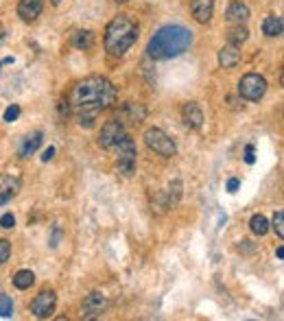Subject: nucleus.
Segmentation results:
<instances>
[{"instance_id": "nucleus-33", "label": "nucleus", "mask_w": 284, "mask_h": 321, "mask_svg": "<svg viewBox=\"0 0 284 321\" xmlns=\"http://www.w3.org/2000/svg\"><path fill=\"white\" fill-rule=\"evenodd\" d=\"M275 256H277V258H284V247H277V249H275Z\"/></svg>"}, {"instance_id": "nucleus-4", "label": "nucleus", "mask_w": 284, "mask_h": 321, "mask_svg": "<svg viewBox=\"0 0 284 321\" xmlns=\"http://www.w3.org/2000/svg\"><path fill=\"white\" fill-rule=\"evenodd\" d=\"M144 144L153 151V153H158L162 157H173L177 155V144L171 136H166L162 129L158 127H151V129L144 131Z\"/></svg>"}, {"instance_id": "nucleus-19", "label": "nucleus", "mask_w": 284, "mask_h": 321, "mask_svg": "<svg viewBox=\"0 0 284 321\" xmlns=\"http://www.w3.org/2000/svg\"><path fill=\"white\" fill-rule=\"evenodd\" d=\"M249 38V31L245 29V24H232V29L227 31V44L232 46H240L243 42Z\"/></svg>"}, {"instance_id": "nucleus-17", "label": "nucleus", "mask_w": 284, "mask_h": 321, "mask_svg": "<svg viewBox=\"0 0 284 321\" xmlns=\"http://www.w3.org/2000/svg\"><path fill=\"white\" fill-rule=\"evenodd\" d=\"M42 140H44L42 131H35V133H31V136H27L20 144V157H31L35 151L42 147Z\"/></svg>"}, {"instance_id": "nucleus-9", "label": "nucleus", "mask_w": 284, "mask_h": 321, "mask_svg": "<svg viewBox=\"0 0 284 321\" xmlns=\"http://www.w3.org/2000/svg\"><path fill=\"white\" fill-rule=\"evenodd\" d=\"M107 308V297L101 293V290H94V293H90L86 299H83L81 304V317L83 319H96L101 317L103 312H105Z\"/></svg>"}, {"instance_id": "nucleus-13", "label": "nucleus", "mask_w": 284, "mask_h": 321, "mask_svg": "<svg viewBox=\"0 0 284 321\" xmlns=\"http://www.w3.org/2000/svg\"><path fill=\"white\" fill-rule=\"evenodd\" d=\"M182 116H184L186 127H190V129H199V127L203 125V112L195 101L186 103V105L182 107Z\"/></svg>"}, {"instance_id": "nucleus-29", "label": "nucleus", "mask_w": 284, "mask_h": 321, "mask_svg": "<svg viewBox=\"0 0 284 321\" xmlns=\"http://www.w3.org/2000/svg\"><path fill=\"white\" fill-rule=\"evenodd\" d=\"M238 251H240V253H245V256H251V253H256V245H253L251 240H240Z\"/></svg>"}, {"instance_id": "nucleus-20", "label": "nucleus", "mask_w": 284, "mask_h": 321, "mask_svg": "<svg viewBox=\"0 0 284 321\" xmlns=\"http://www.w3.org/2000/svg\"><path fill=\"white\" fill-rule=\"evenodd\" d=\"M33 284H35V273L33 271H29V269H22V271H18V273L14 275V286L20 288V290L31 288Z\"/></svg>"}, {"instance_id": "nucleus-34", "label": "nucleus", "mask_w": 284, "mask_h": 321, "mask_svg": "<svg viewBox=\"0 0 284 321\" xmlns=\"http://www.w3.org/2000/svg\"><path fill=\"white\" fill-rule=\"evenodd\" d=\"M3 40H5V29L0 27V44H3Z\"/></svg>"}, {"instance_id": "nucleus-15", "label": "nucleus", "mask_w": 284, "mask_h": 321, "mask_svg": "<svg viewBox=\"0 0 284 321\" xmlns=\"http://www.w3.org/2000/svg\"><path fill=\"white\" fill-rule=\"evenodd\" d=\"M20 186H22L20 177H11V175L3 177V181H0V203H9L20 192Z\"/></svg>"}, {"instance_id": "nucleus-18", "label": "nucleus", "mask_w": 284, "mask_h": 321, "mask_svg": "<svg viewBox=\"0 0 284 321\" xmlns=\"http://www.w3.org/2000/svg\"><path fill=\"white\" fill-rule=\"evenodd\" d=\"M262 33L267 35V38H280L282 35V18L267 16L262 22Z\"/></svg>"}, {"instance_id": "nucleus-8", "label": "nucleus", "mask_w": 284, "mask_h": 321, "mask_svg": "<svg viewBox=\"0 0 284 321\" xmlns=\"http://www.w3.org/2000/svg\"><path fill=\"white\" fill-rule=\"evenodd\" d=\"M123 136H125V127H123V123H120L118 118L107 120V123L103 125V129H101L99 147H101V149H114V147H116V142H118Z\"/></svg>"}, {"instance_id": "nucleus-6", "label": "nucleus", "mask_w": 284, "mask_h": 321, "mask_svg": "<svg viewBox=\"0 0 284 321\" xmlns=\"http://www.w3.org/2000/svg\"><path fill=\"white\" fill-rule=\"evenodd\" d=\"M264 92H267V81H264L262 75H256V72H249L238 81V94L243 96L245 101H260Z\"/></svg>"}, {"instance_id": "nucleus-5", "label": "nucleus", "mask_w": 284, "mask_h": 321, "mask_svg": "<svg viewBox=\"0 0 284 321\" xmlns=\"http://www.w3.org/2000/svg\"><path fill=\"white\" fill-rule=\"evenodd\" d=\"M114 149H116V155H118V171L123 173L125 177H131V175L136 173V157H138L136 142L125 133L116 142Z\"/></svg>"}, {"instance_id": "nucleus-3", "label": "nucleus", "mask_w": 284, "mask_h": 321, "mask_svg": "<svg viewBox=\"0 0 284 321\" xmlns=\"http://www.w3.org/2000/svg\"><path fill=\"white\" fill-rule=\"evenodd\" d=\"M138 31H140V27H138L136 20H131V18L125 14H118L105 27V38H103L105 51L110 53L112 57H123L125 53L136 44Z\"/></svg>"}, {"instance_id": "nucleus-24", "label": "nucleus", "mask_w": 284, "mask_h": 321, "mask_svg": "<svg viewBox=\"0 0 284 321\" xmlns=\"http://www.w3.org/2000/svg\"><path fill=\"white\" fill-rule=\"evenodd\" d=\"M14 314V301L9 295H0V317H11Z\"/></svg>"}, {"instance_id": "nucleus-27", "label": "nucleus", "mask_w": 284, "mask_h": 321, "mask_svg": "<svg viewBox=\"0 0 284 321\" xmlns=\"http://www.w3.org/2000/svg\"><path fill=\"white\" fill-rule=\"evenodd\" d=\"M20 116V105H9L7 110H5V120H7V123H14V120Z\"/></svg>"}, {"instance_id": "nucleus-23", "label": "nucleus", "mask_w": 284, "mask_h": 321, "mask_svg": "<svg viewBox=\"0 0 284 321\" xmlns=\"http://www.w3.org/2000/svg\"><path fill=\"white\" fill-rule=\"evenodd\" d=\"M271 227H273V232L277 238H284V212L282 210H277L275 214H273V221H271Z\"/></svg>"}, {"instance_id": "nucleus-22", "label": "nucleus", "mask_w": 284, "mask_h": 321, "mask_svg": "<svg viewBox=\"0 0 284 321\" xmlns=\"http://www.w3.org/2000/svg\"><path fill=\"white\" fill-rule=\"evenodd\" d=\"M249 229L256 236H264L269 232V223H267V219H264L262 214H253L251 221H249Z\"/></svg>"}, {"instance_id": "nucleus-7", "label": "nucleus", "mask_w": 284, "mask_h": 321, "mask_svg": "<svg viewBox=\"0 0 284 321\" xmlns=\"http://www.w3.org/2000/svg\"><path fill=\"white\" fill-rule=\"evenodd\" d=\"M55 306H57L55 290L44 288V290H40V293L35 295V299L31 301V312L38 319H48V317H53V312H55Z\"/></svg>"}, {"instance_id": "nucleus-30", "label": "nucleus", "mask_w": 284, "mask_h": 321, "mask_svg": "<svg viewBox=\"0 0 284 321\" xmlns=\"http://www.w3.org/2000/svg\"><path fill=\"white\" fill-rule=\"evenodd\" d=\"M245 162H247V164H253V162H256V155H253V144H247V147H245Z\"/></svg>"}, {"instance_id": "nucleus-31", "label": "nucleus", "mask_w": 284, "mask_h": 321, "mask_svg": "<svg viewBox=\"0 0 284 321\" xmlns=\"http://www.w3.org/2000/svg\"><path fill=\"white\" fill-rule=\"evenodd\" d=\"M238 186H240V181L236 179V177H232L227 181V192H236L238 190Z\"/></svg>"}, {"instance_id": "nucleus-14", "label": "nucleus", "mask_w": 284, "mask_h": 321, "mask_svg": "<svg viewBox=\"0 0 284 321\" xmlns=\"http://www.w3.org/2000/svg\"><path fill=\"white\" fill-rule=\"evenodd\" d=\"M144 116H147V110L140 105V103H125V107H123V112H120V116L118 120H127V123H131V125H140Z\"/></svg>"}, {"instance_id": "nucleus-1", "label": "nucleus", "mask_w": 284, "mask_h": 321, "mask_svg": "<svg viewBox=\"0 0 284 321\" xmlns=\"http://www.w3.org/2000/svg\"><path fill=\"white\" fill-rule=\"evenodd\" d=\"M116 88L110 79L92 75L86 77L81 81H77L70 90L68 96V107L79 116V125L83 127H92L96 114L112 107L116 103Z\"/></svg>"}, {"instance_id": "nucleus-11", "label": "nucleus", "mask_w": 284, "mask_h": 321, "mask_svg": "<svg viewBox=\"0 0 284 321\" xmlns=\"http://www.w3.org/2000/svg\"><path fill=\"white\" fill-rule=\"evenodd\" d=\"M42 9H44V3H42V0H20V5H18V16H20L22 22H35L42 16Z\"/></svg>"}, {"instance_id": "nucleus-36", "label": "nucleus", "mask_w": 284, "mask_h": 321, "mask_svg": "<svg viewBox=\"0 0 284 321\" xmlns=\"http://www.w3.org/2000/svg\"><path fill=\"white\" fill-rule=\"evenodd\" d=\"M51 3H53V5H59V3H62V0H51Z\"/></svg>"}, {"instance_id": "nucleus-12", "label": "nucleus", "mask_w": 284, "mask_h": 321, "mask_svg": "<svg viewBox=\"0 0 284 321\" xmlns=\"http://www.w3.org/2000/svg\"><path fill=\"white\" fill-rule=\"evenodd\" d=\"M225 20H227V24H245L249 20V7H247L243 0H232V3L227 5Z\"/></svg>"}, {"instance_id": "nucleus-35", "label": "nucleus", "mask_w": 284, "mask_h": 321, "mask_svg": "<svg viewBox=\"0 0 284 321\" xmlns=\"http://www.w3.org/2000/svg\"><path fill=\"white\" fill-rule=\"evenodd\" d=\"M116 5H125V3H129V0H114Z\"/></svg>"}, {"instance_id": "nucleus-26", "label": "nucleus", "mask_w": 284, "mask_h": 321, "mask_svg": "<svg viewBox=\"0 0 284 321\" xmlns=\"http://www.w3.org/2000/svg\"><path fill=\"white\" fill-rule=\"evenodd\" d=\"M9 256H11V243L7 238H0V266L7 262Z\"/></svg>"}, {"instance_id": "nucleus-25", "label": "nucleus", "mask_w": 284, "mask_h": 321, "mask_svg": "<svg viewBox=\"0 0 284 321\" xmlns=\"http://www.w3.org/2000/svg\"><path fill=\"white\" fill-rule=\"evenodd\" d=\"M168 190L173 192V199H168V208H173V205H177L179 197H182V181H179V179H175Z\"/></svg>"}, {"instance_id": "nucleus-32", "label": "nucleus", "mask_w": 284, "mask_h": 321, "mask_svg": "<svg viewBox=\"0 0 284 321\" xmlns=\"http://www.w3.org/2000/svg\"><path fill=\"white\" fill-rule=\"evenodd\" d=\"M53 155H55V147H48V149L44 151V155H42V160L48 162V160H53Z\"/></svg>"}, {"instance_id": "nucleus-10", "label": "nucleus", "mask_w": 284, "mask_h": 321, "mask_svg": "<svg viewBox=\"0 0 284 321\" xmlns=\"http://www.w3.org/2000/svg\"><path fill=\"white\" fill-rule=\"evenodd\" d=\"M190 11L199 24H208L214 14V0H190Z\"/></svg>"}, {"instance_id": "nucleus-21", "label": "nucleus", "mask_w": 284, "mask_h": 321, "mask_svg": "<svg viewBox=\"0 0 284 321\" xmlns=\"http://www.w3.org/2000/svg\"><path fill=\"white\" fill-rule=\"evenodd\" d=\"M94 40L96 38H94L92 31H79L75 38H72V44L79 48V51H90V48L94 46Z\"/></svg>"}, {"instance_id": "nucleus-2", "label": "nucleus", "mask_w": 284, "mask_h": 321, "mask_svg": "<svg viewBox=\"0 0 284 321\" xmlns=\"http://www.w3.org/2000/svg\"><path fill=\"white\" fill-rule=\"evenodd\" d=\"M192 44V33L186 27H179V24H168V27H162L158 33H153V38L149 40L147 44V55L151 59H173L177 55L186 53Z\"/></svg>"}, {"instance_id": "nucleus-28", "label": "nucleus", "mask_w": 284, "mask_h": 321, "mask_svg": "<svg viewBox=\"0 0 284 321\" xmlns=\"http://www.w3.org/2000/svg\"><path fill=\"white\" fill-rule=\"evenodd\" d=\"M16 225V216L11 214V212H5L3 216H0V227L3 229H11Z\"/></svg>"}, {"instance_id": "nucleus-16", "label": "nucleus", "mask_w": 284, "mask_h": 321, "mask_svg": "<svg viewBox=\"0 0 284 321\" xmlns=\"http://www.w3.org/2000/svg\"><path fill=\"white\" fill-rule=\"evenodd\" d=\"M240 62V51H238V46H232V44H227V46H223L221 51H219V64H221V68H236Z\"/></svg>"}]
</instances>
